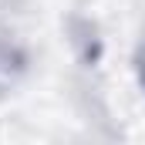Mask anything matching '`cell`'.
Returning <instances> with one entry per match:
<instances>
[{
	"mask_svg": "<svg viewBox=\"0 0 145 145\" xmlns=\"http://www.w3.org/2000/svg\"><path fill=\"white\" fill-rule=\"evenodd\" d=\"M142 84H145V47H142Z\"/></svg>",
	"mask_w": 145,
	"mask_h": 145,
	"instance_id": "1",
	"label": "cell"
}]
</instances>
